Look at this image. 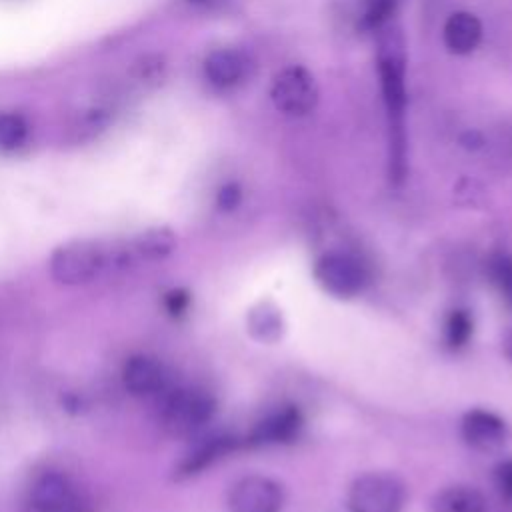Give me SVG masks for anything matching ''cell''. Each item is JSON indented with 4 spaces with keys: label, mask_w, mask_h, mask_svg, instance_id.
Returning <instances> with one entry per match:
<instances>
[{
    "label": "cell",
    "mask_w": 512,
    "mask_h": 512,
    "mask_svg": "<svg viewBox=\"0 0 512 512\" xmlns=\"http://www.w3.org/2000/svg\"><path fill=\"white\" fill-rule=\"evenodd\" d=\"M376 34V68L388 116V174L390 182L400 186L406 178V42L392 22Z\"/></svg>",
    "instance_id": "1"
},
{
    "label": "cell",
    "mask_w": 512,
    "mask_h": 512,
    "mask_svg": "<svg viewBox=\"0 0 512 512\" xmlns=\"http://www.w3.org/2000/svg\"><path fill=\"white\" fill-rule=\"evenodd\" d=\"M318 286L336 298H354L370 282L368 266L360 256L346 250H328L314 262Z\"/></svg>",
    "instance_id": "2"
},
{
    "label": "cell",
    "mask_w": 512,
    "mask_h": 512,
    "mask_svg": "<svg viewBox=\"0 0 512 512\" xmlns=\"http://www.w3.org/2000/svg\"><path fill=\"white\" fill-rule=\"evenodd\" d=\"M406 500L404 484L386 472L358 476L348 488L350 512H400Z\"/></svg>",
    "instance_id": "3"
},
{
    "label": "cell",
    "mask_w": 512,
    "mask_h": 512,
    "mask_svg": "<svg viewBox=\"0 0 512 512\" xmlns=\"http://www.w3.org/2000/svg\"><path fill=\"white\" fill-rule=\"evenodd\" d=\"M270 98L278 112L286 116H306L318 104V86L306 68L288 66L274 76Z\"/></svg>",
    "instance_id": "4"
},
{
    "label": "cell",
    "mask_w": 512,
    "mask_h": 512,
    "mask_svg": "<svg viewBox=\"0 0 512 512\" xmlns=\"http://www.w3.org/2000/svg\"><path fill=\"white\" fill-rule=\"evenodd\" d=\"M216 402L202 390H176L164 406V426L174 436H190L210 422Z\"/></svg>",
    "instance_id": "5"
},
{
    "label": "cell",
    "mask_w": 512,
    "mask_h": 512,
    "mask_svg": "<svg viewBox=\"0 0 512 512\" xmlns=\"http://www.w3.org/2000/svg\"><path fill=\"white\" fill-rule=\"evenodd\" d=\"M284 502L282 484L260 474L240 478L228 494L232 512H282Z\"/></svg>",
    "instance_id": "6"
},
{
    "label": "cell",
    "mask_w": 512,
    "mask_h": 512,
    "mask_svg": "<svg viewBox=\"0 0 512 512\" xmlns=\"http://www.w3.org/2000/svg\"><path fill=\"white\" fill-rule=\"evenodd\" d=\"M102 266L100 250L90 242H72L58 248L50 260L52 276L62 284H82Z\"/></svg>",
    "instance_id": "7"
},
{
    "label": "cell",
    "mask_w": 512,
    "mask_h": 512,
    "mask_svg": "<svg viewBox=\"0 0 512 512\" xmlns=\"http://www.w3.org/2000/svg\"><path fill=\"white\" fill-rule=\"evenodd\" d=\"M462 440L476 452L494 454L508 442V424L504 418L490 410L472 408L460 420Z\"/></svg>",
    "instance_id": "8"
},
{
    "label": "cell",
    "mask_w": 512,
    "mask_h": 512,
    "mask_svg": "<svg viewBox=\"0 0 512 512\" xmlns=\"http://www.w3.org/2000/svg\"><path fill=\"white\" fill-rule=\"evenodd\" d=\"M304 418L296 406H282L264 416L246 436L248 446L288 444L298 438Z\"/></svg>",
    "instance_id": "9"
},
{
    "label": "cell",
    "mask_w": 512,
    "mask_h": 512,
    "mask_svg": "<svg viewBox=\"0 0 512 512\" xmlns=\"http://www.w3.org/2000/svg\"><path fill=\"white\" fill-rule=\"evenodd\" d=\"M252 72V60L246 52L234 48H220L208 54L204 60L206 80L220 90L236 88L246 82Z\"/></svg>",
    "instance_id": "10"
},
{
    "label": "cell",
    "mask_w": 512,
    "mask_h": 512,
    "mask_svg": "<svg viewBox=\"0 0 512 512\" xmlns=\"http://www.w3.org/2000/svg\"><path fill=\"white\" fill-rule=\"evenodd\" d=\"M442 38L450 54H456V56L470 54L478 48L482 40V24L470 12H454L444 22Z\"/></svg>",
    "instance_id": "11"
},
{
    "label": "cell",
    "mask_w": 512,
    "mask_h": 512,
    "mask_svg": "<svg viewBox=\"0 0 512 512\" xmlns=\"http://www.w3.org/2000/svg\"><path fill=\"white\" fill-rule=\"evenodd\" d=\"M72 504L74 490L60 474H46L32 488V506L38 512H68Z\"/></svg>",
    "instance_id": "12"
},
{
    "label": "cell",
    "mask_w": 512,
    "mask_h": 512,
    "mask_svg": "<svg viewBox=\"0 0 512 512\" xmlns=\"http://www.w3.org/2000/svg\"><path fill=\"white\" fill-rule=\"evenodd\" d=\"M166 374L164 368L148 356L130 358L124 366V384L132 394L148 396L164 388Z\"/></svg>",
    "instance_id": "13"
},
{
    "label": "cell",
    "mask_w": 512,
    "mask_h": 512,
    "mask_svg": "<svg viewBox=\"0 0 512 512\" xmlns=\"http://www.w3.org/2000/svg\"><path fill=\"white\" fill-rule=\"evenodd\" d=\"M238 446V440L232 436H210L196 444L178 464V476H192L210 466L214 460L226 456Z\"/></svg>",
    "instance_id": "14"
},
{
    "label": "cell",
    "mask_w": 512,
    "mask_h": 512,
    "mask_svg": "<svg viewBox=\"0 0 512 512\" xmlns=\"http://www.w3.org/2000/svg\"><path fill=\"white\" fill-rule=\"evenodd\" d=\"M432 512H488L484 494L468 484L442 488L432 500Z\"/></svg>",
    "instance_id": "15"
},
{
    "label": "cell",
    "mask_w": 512,
    "mask_h": 512,
    "mask_svg": "<svg viewBox=\"0 0 512 512\" xmlns=\"http://www.w3.org/2000/svg\"><path fill=\"white\" fill-rule=\"evenodd\" d=\"M248 324V332L254 340L264 342V344H272L278 342L284 334V320L282 314L278 310V306H274L270 300H262L258 302L246 318Z\"/></svg>",
    "instance_id": "16"
},
{
    "label": "cell",
    "mask_w": 512,
    "mask_h": 512,
    "mask_svg": "<svg viewBox=\"0 0 512 512\" xmlns=\"http://www.w3.org/2000/svg\"><path fill=\"white\" fill-rule=\"evenodd\" d=\"M474 332V320L472 314L466 308H454L444 318V344L450 350H460L468 344L470 336Z\"/></svg>",
    "instance_id": "17"
},
{
    "label": "cell",
    "mask_w": 512,
    "mask_h": 512,
    "mask_svg": "<svg viewBox=\"0 0 512 512\" xmlns=\"http://www.w3.org/2000/svg\"><path fill=\"white\" fill-rule=\"evenodd\" d=\"M486 278L496 292L512 306V256L496 252L486 260Z\"/></svg>",
    "instance_id": "18"
},
{
    "label": "cell",
    "mask_w": 512,
    "mask_h": 512,
    "mask_svg": "<svg viewBox=\"0 0 512 512\" xmlns=\"http://www.w3.org/2000/svg\"><path fill=\"white\" fill-rule=\"evenodd\" d=\"M398 0H364V8L358 20V28L362 32H378L386 26L396 12Z\"/></svg>",
    "instance_id": "19"
},
{
    "label": "cell",
    "mask_w": 512,
    "mask_h": 512,
    "mask_svg": "<svg viewBox=\"0 0 512 512\" xmlns=\"http://www.w3.org/2000/svg\"><path fill=\"white\" fill-rule=\"evenodd\" d=\"M28 134V124L20 114H0V150L18 148Z\"/></svg>",
    "instance_id": "20"
},
{
    "label": "cell",
    "mask_w": 512,
    "mask_h": 512,
    "mask_svg": "<svg viewBox=\"0 0 512 512\" xmlns=\"http://www.w3.org/2000/svg\"><path fill=\"white\" fill-rule=\"evenodd\" d=\"M174 248V236L168 230H150L140 240L142 254L150 258H160Z\"/></svg>",
    "instance_id": "21"
},
{
    "label": "cell",
    "mask_w": 512,
    "mask_h": 512,
    "mask_svg": "<svg viewBox=\"0 0 512 512\" xmlns=\"http://www.w3.org/2000/svg\"><path fill=\"white\" fill-rule=\"evenodd\" d=\"M492 480H494V488L500 494V498L506 502H512V458L500 460L494 466Z\"/></svg>",
    "instance_id": "22"
},
{
    "label": "cell",
    "mask_w": 512,
    "mask_h": 512,
    "mask_svg": "<svg viewBox=\"0 0 512 512\" xmlns=\"http://www.w3.org/2000/svg\"><path fill=\"white\" fill-rule=\"evenodd\" d=\"M242 202V188L236 182H228L218 190L216 204L222 212H232Z\"/></svg>",
    "instance_id": "23"
},
{
    "label": "cell",
    "mask_w": 512,
    "mask_h": 512,
    "mask_svg": "<svg viewBox=\"0 0 512 512\" xmlns=\"http://www.w3.org/2000/svg\"><path fill=\"white\" fill-rule=\"evenodd\" d=\"M460 142H462V146H466L468 150H476V148L482 146V136H480L476 130H468V132L462 134Z\"/></svg>",
    "instance_id": "24"
},
{
    "label": "cell",
    "mask_w": 512,
    "mask_h": 512,
    "mask_svg": "<svg viewBox=\"0 0 512 512\" xmlns=\"http://www.w3.org/2000/svg\"><path fill=\"white\" fill-rule=\"evenodd\" d=\"M168 302H170V310L178 314V312H182V310L186 308L188 296H186L184 292H172V294L168 296Z\"/></svg>",
    "instance_id": "25"
},
{
    "label": "cell",
    "mask_w": 512,
    "mask_h": 512,
    "mask_svg": "<svg viewBox=\"0 0 512 512\" xmlns=\"http://www.w3.org/2000/svg\"><path fill=\"white\" fill-rule=\"evenodd\" d=\"M504 354H506V358L512 362V332L506 336V340H504Z\"/></svg>",
    "instance_id": "26"
},
{
    "label": "cell",
    "mask_w": 512,
    "mask_h": 512,
    "mask_svg": "<svg viewBox=\"0 0 512 512\" xmlns=\"http://www.w3.org/2000/svg\"><path fill=\"white\" fill-rule=\"evenodd\" d=\"M186 2L196 4V6H208V4H214V2H218V0H186Z\"/></svg>",
    "instance_id": "27"
}]
</instances>
